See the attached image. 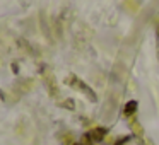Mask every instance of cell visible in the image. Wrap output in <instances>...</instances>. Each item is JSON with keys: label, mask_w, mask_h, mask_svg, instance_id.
Returning <instances> with one entry per match:
<instances>
[{"label": "cell", "mask_w": 159, "mask_h": 145, "mask_svg": "<svg viewBox=\"0 0 159 145\" xmlns=\"http://www.w3.org/2000/svg\"><path fill=\"white\" fill-rule=\"evenodd\" d=\"M104 135H106V130H104V128H94L93 131H89V133L86 135V138H87V140H91V143H93V142L103 140Z\"/></svg>", "instance_id": "1"}, {"label": "cell", "mask_w": 159, "mask_h": 145, "mask_svg": "<svg viewBox=\"0 0 159 145\" xmlns=\"http://www.w3.org/2000/svg\"><path fill=\"white\" fill-rule=\"evenodd\" d=\"M75 145H80V143H75Z\"/></svg>", "instance_id": "2"}]
</instances>
